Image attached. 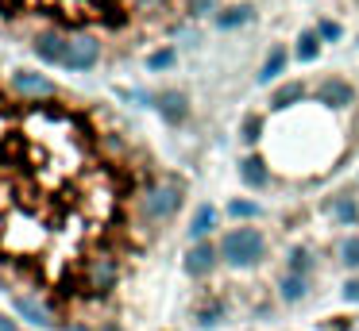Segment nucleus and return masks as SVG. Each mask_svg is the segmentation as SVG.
Segmentation results:
<instances>
[{
    "label": "nucleus",
    "mask_w": 359,
    "mask_h": 331,
    "mask_svg": "<svg viewBox=\"0 0 359 331\" xmlns=\"http://www.w3.org/2000/svg\"><path fill=\"white\" fill-rule=\"evenodd\" d=\"M12 85H16V92L24 100H50L55 97V85H50L47 77H39V73H27V69H20V73L12 77Z\"/></svg>",
    "instance_id": "4"
},
{
    "label": "nucleus",
    "mask_w": 359,
    "mask_h": 331,
    "mask_svg": "<svg viewBox=\"0 0 359 331\" xmlns=\"http://www.w3.org/2000/svg\"><path fill=\"white\" fill-rule=\"evenodd\" d=\"M16 312L24 316V320L39 323V328H55V316H50V312H47V308H43L35 297H16Z\"/></svg>",
    "instance_id": "6"
},
{
    "label": "nucleus",
    "mask_w": 359,
    "mask_h": 331,
    "mask_svg": "<svg viewBox=\"0 0 359 331\" xmlns=\"http://www.w3.org/2000/svg\"><path fill=\"white\" fill-rule=\"evenodd\" d=\"M62 331H89L86 323H70V328H62Z\"/></svg>",
    "instance_id": "8"
},
{
    "label": "nucleus",
    "mask_w": 359,
    "mask_h": 331,
    "mask_svg": "<svg viewBox=\"0 0 359 331\" xmlns=\"http://www.w3.org/2000/svg\"><path fill=\"white\" fill-rule=\"evenodd\" d=\"M205 0H0L8 15H43L66 27H128L166 23L174 12H194Z\"/></svg>",
    "instance_id": "2"
},
{
    "label": "nucleus",
    "mask_w": 359,
    "mask_h": 331,
    "mask_svg": "<svg viewBox=\"0 0 359 331\" xmlns=\"http://www.w3.org/2000/svg\"><path fill=\"white\" fill-rule=\"evenodd\" d=\"M101 58V43L93 35H74L70 38V54H66V69H89Z\"/></svg>",
    "instance_id": "3"
},
{
    "label": "nucleus",
    "mask_w": 359,
    "mask_h": 331,
    "mask_svg": "<svg viewBox=\"0 0 359 331\" xmlns=\"http://www.w3.org/2000/svg\"><path fill=\"white\" fill-rule=\"evenodd\" d=\"M178 189L143 181L116 135L62 100L0 92V262L58 297H104L140 223H163Z\"/></svg>",
    "instance_id": "1"
},
{
    "label": "nucleus",
    "mask_w": 359,
    "mask_h": 331,
    "mask_svg": "<svg viewBox=\"0 0 359 331\" xmlns=\"http://www.w3.org/2000/svg\"><path fill=\"white\" fill-rule=\"evenodd\" d=\"M0 331H16V323H12L8 316H0Z\"/></svg>",
    "instance_id": "7"
},
{
    "label": "nucleus",
    "mask_w": 359,
    "mask_h": 331,
    "mask_svg": "<svg viewBox=\"0 0 359 331\" xmlns=\"http://www.w3.org/2000/svg\"><path fill=\"white\" fill-rule=\"evenodd\" d=\"M35 54L43 62H55V66H66V54H70V38H62L58 31H47V35L35 38Z\"/></svg>",
    "instance_id": "5"
}]
</instances>
